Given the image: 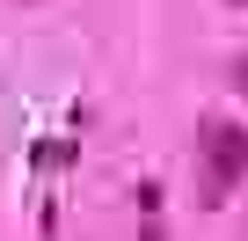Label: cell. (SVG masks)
<instances>
[{"mask_svg":"<svg viewBox=\"0 0 248 241\" xmlns=\"http://www.w3.org/2000/svg\"><path fill=\"white\" fill-rule=\"evenodd\" d=\"M197 168H204V205L233 197V190L248 183V125L204 117V125H197Z\"/></svg>","mask_w":248,"mask_h":241,"instance_id":"cell-1","label":"cell"},{"mask_svg":"<svg viewBox=\"0 0 248 241\" xmlns=\"http://www.w3.org/2000/svg\"><path fill=\"white\" fill-rule=\"evenodd\" d=\"M73 161H80V139H37V146H30V168H37V176H59V168H73Z\"/></svg>","mask_w":248,"mask_h":241,"instance_id":"cell-2","label":"cell"},{"mask_svg":"<svg viewBox=\"0 0 248 241\" xmlns=\"http://www.w3.org/2000/svg\"><path fill=\"white\" fill-rule=\"evenodd\" d=\"M132 197H139V212H146V219H161V197H168V190H161V183H139Z\"/></svg>","mask_w":248,"mask_h":241,"instance_id":"cell-3","label":"cell"},{"mask_svg":"<svg viewBox=\"0 0 248 241\" xmlns=\"http://www.w3.org/2000/svg\"><path fill=\"white\" fill-rule=\"evenodd\" d=\"M226 73H233V88H241V95H248V51H241V59H233V66H226Z\"/></svg>","mask_w":248,"mask_h":241,"instance_id":"cell-4","label":"cell"},{"mask_svg":"<svg viewBox=\"0 0 248 241\" xmlns=\"http://www.w3.org/2000/svg\"><path fill=\"white\" fill-rule=\"evenodd\" d=\"M139 241H168V226H161V219H146V226H139Z\"/></svg>","mask_w":248,"mask_h":241,"instance_id":"cell-5","label":"cell"},{"mask_svg":"<svg viewBox=\"0 0 248 241\" xmlns=\"http://www.w3.org/2000/svg\"><path fill=\"white\" fill-rule=\"evenodd\" d=\"M233 8H248V0H233Z\"/></svg>","mask_w":248,"mask_h":241,"instance_id":"cell-6","label":"cell"}]
</instances>
